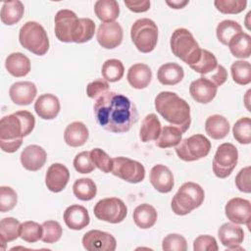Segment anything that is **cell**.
I'll return each instance as SVG.
<instances>
[{"mask_svg": "<svg viewBox=\"0 0 251 251\" xmlns=\"http://www.w3.org/2000/svg\"><path fill=\"white\" fill-rule=\"evenodd\" d=\"M93 110L97 123L104 129L115 133L129 130L138 120V112L133 102L115 91H108L98 97Z\"/></svg>", "mask_w": 251, "mask_h": 251, "instance_id": "6da1fadb", "label": "cell"}, {"mask_svg": "<svg viewBox=\"0 0 251 251\" xmlns=\"http://www.w3.org/2000/svg\"><path fill=\"white\" fill-rule=\"evenodd\" d=\"M35 119L25 110L5 116L0 121V147L4 152L14 153L23 143V137L33 130Z\"/></svg>", "mask_w": 251, "mask_h": 251, "instance_id": "7a4b0ae2", "label": "cell"}, {"mask_svg": "<svg viewBox=\"0 0 251 251\" xmlns=\"http://www.w3.org/2000/svg\"><path fill=\"white\" fill-rule=\"evenodd\" d=\"M155 109L165 121L185 132L191 124L188 103L172 91H162L155 97Z\"/></svg>", "mask_w": 251, "mask_h": 251, "instance_id": "3957f363", "label": "cell"}, {"mask_svg": "<svg viewBox=\"0 0 251 251\" xmlns=\"http://www.w3.org/2000/svg\"><path fill=\"white\" fill-rule=\"evenodd\" d=\"M170 45L173 54L189 66L197 63L201 56L199 44L186 28H176L171 36Z\"/></svg>", "mask_w": 251, "mask_h": 251, "instance_id": "277c9868", "label": "cell"}, {"mask_svg": "<svg viewBox=\"0 0 251 251\" xmlns=\"http://www.w3.org/2000/svg\"><path fill=\"white\" fill-rule=\"evenodd\" d=\"M205 192L203 188L195 182L183 183L172 199L171 207L173 212L178 216H184L200 207L204 201Z\"/></svg>", "mask_w": 251, "mask_h": 251, "instance_id": "5b68a950", "label": "cell"}, {"mask_svg": "<svg viewBox=\"0 0 251 251\" xmlns=\"http://www.w3.org/2000/svg\"><path fill=\"white\" fill-rule=\"evenodd\" d=\"M21 45L29 52L43 56L49 49V38L44 27L37 22L29 21L24 24L19 32Z\"/></svg>", "mask_w": 251, "mask_h": 251, "instance_id": "8992f818", "label": "cell"}, {"mask_svg": "<svg viewBox=\"0 0 251 251\" xmlns=\"http://www.w3.org/2000/svg\"><path fill=\"white\" fill-rule=\"evenodd\" d=\"M130 37L138 51L152 52L158 42V27L154 21L148 18L138 19L130 28Z\"/></svg>", "mask_w": 251, "mask_h": 251, "instance_id": "52a82bcc", "label": "cell"}, {"mask_svg": "<svg viewBox=\"0 0 251 251\" xmlns=\"http://www.w3.org/2000/svg\"><path fill=\"white\" fill-rule=\"evenodd\" d=\"M211 150L210 140L203 134H193L182 139L176 146V153L185 162H193L206 157Z\"/></svg>", "mask_w": 251, "mask_h": 251, "instance_id": "ba28073f", "label": "cell"}, {"mask_svg": "<svg viewBox=\"0 0 251 251\" xmlns=\"http://www.w3.org/2000/svg\"><path fill=\"white\" fill-rule=\"evenodd\" d=\"M93 213L100 221L110 224H119L126 219L127 208L120 198L110 197L99 200L93 208Z\"/></svg>", "mask_w": 251, "mask_h": 251, "instance_id": "9c48e42d", "label": "cell"}, {"mask_svg": "<svg viewBox=\"0 0 251 251\" xmlns=\"http://www.w3.org/2000/svg\"><path fill=\"white\" fill-rule=\"evenodd\" d=\"M237 148L228 142L221 144L213 159V172L220 178L227 177L237 165Z\"/></svg>", "mask_w": 251, "mask_h": 251, "instance_id": "30bf717a", "label": "cell"}, {"mask_svg": "<svg viewBox=\"0 0 251 251\" xmlns=\"http://www.w3.org/2000/svg\"><path fill=\"white\" fill-rule=\"evenodd\" d=\"M111 173L130 183H138L145 177V168L138 161L126 157L113 158Z\"/></svg>", "mask_w": 251, "mask_h": 251, "instance_id": "8fae6325", "label": "cell"}, {"mask_svg": "<svg viewBox=\"0 0 251 251\" xmlns=\"http://www.w3.org/2000/svg\"><path fill=\"white\" fill-rule=\"evenodd\" d=\"M78 18L71 10L63 9L57 12L54 18L56 37L62 42H74V36L78 26Z\"/></svg>", "mask_w": 251, "mask_h": 251, "instance_id": "7c38bea8", "label": "cell"}, {"mask_svg": "<svg viewBox=\"0 0 251 251\" xmlns=\"http://www.w3.org/2000/svg\"><path fill=\"white\" fill-rule=\"evenodd\" d=\"M225 213L231 223L246 225L250 228L251 203L249 200L240 197L231 198L226 204Z\"/></svg>", "mask_w": 251, "mask_h": 251, "instance_id": "4fadbf2b", "label": "cell"}, {"mask_svg": "<svg viewBox=\"0 0 251 251\" xmlns=\"http://www.w3.org/2000/svg\"><path fill=\"white\" fill-rule=\"evenodd\" d=\"M82 245L88 251H114L117 241L111 233L92 229L83 235Z\"/></svg>", "mask_w": 251, "mask_h": 251, "instance_id": "5bb4252c", "label": "cell"}, {"mask_svg": "<svg viewBox=\"0 0 251 251\" xmlns=\"http://www.w3.org/2000/svg\"><path fill=\"white\" fill-rule=\"evenodd\" d=\"M123 27L117 22L103 23L98 26L96 38L100 46L105 49H114L123 41Z\"/></svg>", "mask_w": 251, "mask_h": 251, "instance_id": "9a60e30c", "label": "cell"}, {"mask_svg": "<svg viewBox=\"0 0 251 251\" xmlns=\"http://www.w3.org/2000/svg\"><path fill=\"white\" fill-rule=\"evenodd\" d=\"M70 179V172L66 166L60 163L52 164L45 175V184L52 192L62 191L68 184Z\"/></svg>", "mask_w": 251, "mask_h": 251, "instance_id": "2e32d148", "label": "cell"}, {"mask_svg": "<svg viewBox=\"0 0 251 251\" xmlns=\"http://www.w3.org/2000/svg\"><path fill=\"white\" fill-rule=\"evenodd\" d=\"M23 167L30 172H36L40 170L46 162V151L39 145L32 144L26 146L20 156Z\"/></svg>", "mask_w": 251, "mask_h": 251, "instance_id": "e0dca14e", "label": "cell"}, {"mask_svg": "<svg viewBox=\"0 0 251 251\" xmlns=\"http://www.w3.org/2000/svg\"><path fill=\"white\" fill-rule=\"evenodd\" d=\"M218 87L209 79L199 77L193 80L189 86V93L191 97L198 103H210L217 94Z\"/></svg>", "mask_w": 251, "mask_h": 251, "instance_id": "ac0fdd59", "label": "cell"}, {"mask_svg": "<svg viewBox=\"0 0 251 251\" xmlns=\"http://www.w3.org/2000/svg\"><path fill=\"white\" fill-rule=\"evenodd\" d=\"M37 88L31 81H18L11 85L9 96L11 100L21 106L29 105L35 98Z\"/></svg>", "mask_w": 251, "mask_h": 251, "instance_id": "d6986e66", "label": "cell"}, {"mask_svg": "<svg viewBox=\"0 0 251 251\" xmlns=\"http://www.w3.org/2000/svg\"><path fill=\"white\" fill-rule=\"evenodd\" d=\"M150 182L152 186L161 193L170 192L174 185V176L171 170L161 164L155 165L150 171Z\"/></svg>", "mask_w": 251, "mask_h": 251, "instance_id": "ffe728a7", "label": "cell"}, {"mask_svg": "<svg viewBox=\"0 0 251 251\" xmlns=\"http://www.w3.org/2000/svg\"><path fill=\"white\" fill-rule=\"evenodd\" d=\"M60 109L61 105L58 97L51 93L40 95L34 103L35 113L43 120L55 119L58 116Z\"/></svg>", "mask_w": 251, "mask_h": 251, "instance_id": "44dd1931", "label": "cell"}, {"mask_svg": "<svg viewBox=\"0 0 251 251\" xmlns=\"http://www.w3.org/2000/svg\"><path fill=\"white\" fill-rule=\"evenodd\" d=\"M66 226L74 230H80L89 225L88 211L81 205L69 206L63 215Z\"/></svg>", "mask_w": 251, "mask_h": 251, "instance_id": "7402d4cb", "label": "cell"}, {"mask_svg": "<svg viewBox=\"0 0 251 251\" xmlns=\"http://www.w3.org/2000/svg\"><path fill=\"white\" fill-rule=\"evenodd\" d=\"M220 242L229 249L233 246L240 245L244 239L243 228L233 223L223 224L218 230Z\"/></svg>", "mask_w": 251, "mask_h": 251, "instance_id": "603a6c76", "label": "cell"}, {"mask_svg": "<svg viewBox=\"0 0 251 251\" xmlns=\"http://www.w3.org/2000/svg\"><path fill=\"white\" fill-rule=\"evenodd\" d=\"M126 78L131 87L135 89H143L146 88L151 81L152 71L149 66L137 63L128 69Z\"/></svg>", "mask_w": 251, "mask_h": 251, "instance_id": "cb8c5ba5", "label": "cell"}, {"mask_svg": "<svg viewBox=\"0 0 251 251\" xmlns=\"http://www.w3.org/2000/svg\"><path fill=\"white\" fill-rule=\"evenodd\" d=\"M30 60L21 52L11 53L5 61L6 70L16 77L25 76L30 72Z\"/></svg>", "mask_w": 251, "mask_h": 251, "instance_id": "d4e9b609", "label": "cell"}, {"mask_svg": "<svg viewBox=\"0 0 251 251\" xmlns=\"http://www.w3.org/2000/svg\"><path fill=\"white\" fill-rule=\"evenodd\" d=\"M89 132L81 122H73L67 126L64 132L65 142L71 147L82 146L88 139Z\"/></svg>", "mask_w": 251, "mask_h": 251, "instance_id": "484cf974", "label": "cell"}, {"mask_svg": "<svg viewBox=\"0 0 251 251\" xmlns=\"http://www.w3.org/2000/svg\"><path fill=\"white\" fill-rule=\"evenodd\" d=\"M184 72L176 63H166L157 72V78L163 85H175L182 80Z\"/></svg>", "mask_w": 251, "mask_h": 251, "instance_id": "4316f807", "label": "cell"}, {"mask_svg": "<svg viewBox=\"0 0 251 251\" xmlns=\"http://www.w3.org/2000/svg\"><path fill=\"white\" fill-rule=\"evenodd\" d=\"M157 217L158 215L156 209L147 203L138 205L132 214L134 224L142 229L152 227L157 221Z\"/></svg>", "mask_w": 251, "mask_h": 251, "instance_id": "83f0119b", "label": "cell"}, {"mask_svg": "<svg viewBox=\"0 0 251 251\" xmlns=\"http://www.w3.org/2000/svg\"><path fill=\"white\" fill-rule=\"evenodd\" d=\"M205 130L213 139H223L229 132V123L222 115H212L205 122Z\"/></svg>", "mask_w": 251, "mask_h": 251, "instance_id": "f1b7e54d", "label": "cell"}, {"mask_svg": "<svg viewBox=\"0 0 251 251\" xmlns=\"http://www.w3.org/2000/svg\"><path fill=\"white\" fill-rule=\"evenodd\" d=\"M94 12L101 22L112 23L120 15V6L116 0H98L94 4Z\"/></svg>", "mask_w": 251, "mask_h": 251, "instance_id": "f546056e", "label": "cell"}, {"mask_svg": "<svg viewBox=\"0 0 251 251\" xmlns=\"http://www.w3.org/2000/svg\"><path fill=\"white\" fill-rule=\"evenodd\" d=\"M161 123L157 116L153 113L145 116L141 123L139 136L142 142H149L156 140L161 132Z\"/></svg>", "mask_w": 251, "mask_h": 251, "instance_id": "4dcf8cb0", "label": "cell"}, {"mask_svg": "<svg viewBox=\"0 0 251 251\" xmlns=\"http://www.w3.org/2000/svg\"><path fill=\"white\" fill-rule=\"evenodd\" d=\"M24 4L19 1L4 2L1 8V21L6 25H13L21 21L24 16Z\"/></svg>", "mask_w": 251, "mask_h": 251, "instance_id": "1f68e13d", "label": "cell"}, {"mask_svg": "<svg viewBox=\"0 0 251 251\" xmlns=\"http://www.w3.org/2000/svg\"><path fill=\"white\" fill-rule=\"evenodd\" d=\"M230 53L240 59H246L251 54V37L246 32H240L236 34L228 43Z\"/></svg>", "mask_w": 251, "mask_h": 251, "instance_id": "d6a6232c", "label": "cell"}, {"mask_svg": "<svg viewBox=\"0 0 251 251\" xmlns=\"http://www.w3.org/2000/svg\"><path fill=\"white\" fill-rule=\"evenodd\" d=\"M21 223L19 220L8 217L4 218L0 222V241L2 244V249H5V245L8 242L14 241L20 236Z\"/></svg>", "mask_w": 251, "mask_h": 251, "instance_id": "836d02e7", "label": "cell"}, {"mask_svg": "<svg viewBox=\"0 0 251 251\" xmlns=\"http://www.w3.org/2000/svg\"><path fill=\"white\" fill-rule=\"evenodd\" d=\"M181 130L174 126H165L162 127L159 137L156 139V146L160 148H170L178 145L181 141Z\"/></svg>", "mask_w": 251, "mask_h": 251, "instance_id": "e575fe53", "label": "cell"}, {"mask_svg": "<svg viewBox=\"0 0 251 251\" xmlns=\"http://www.w3.org/2000/svg\"><path fill=\"white\" fill-rule=\"evenodd\" d=\"M242 32L241 25L232 20H225L218 24L216 34L219 41L224 45H228L229 41L238 33Z\"/></svg>", "mask_w": 251, "mask_h": 251, "instance_id": "d590c367", "label": "cell"}, {"mask_svg": "<svg viewBox=\"0 0 251 251\" xmlns=\"http://www.w3.org/2000/svg\"><path fill=\"white\" fill-rule=\"evenodd\" d=\"M73 192L77 199L81 201H89L95 197L97 187L91 178L82 177L75 181L73 185Z\"/></svg>", "mask_w": 251, "mask_h": 251, "instance_id": "8d00e7d4", "label": "cell"}, {"mask_svg": "<svg viewBox=\"0 0 251 251\" xmlns=\"http://www.w3.org/2000/svg\"><path fill=\"white\" fill-rule=\"evenodd\" d=\"M101 74L106 81L116 82L123 77L125 74V67L122 61L118 59H109L104 62Z\"/></svg>", "mask_w": 251, "mask_h": 251, "instance_id": "74e56055", "label": "cell"}, {"mask_svg": "<svg viewBox=\"0 0 251 251\" xmlns=\"http://www.w3.org/2000/svg\"><path fill=\"white\" fill-rule=\"evenodd\" d=\"M232 79L239 85H246L251 82V66L247 61L239 60L230 66Z\"/></svg>", "mask_w": 251, "mask_h": 251, "instance_id": "f35d334b", "label": "cell"}, {"mask_svg": "<svg viewBox=\"0 0 251 251\" xmlns=\"http://www.w3.org/2000/svg\"><path fill=\"white\" fill-rule=\"evenodd\" d=\"M218 65L219 64H218L217 58L212 52L206 49H201V56L198 62L189 67L196 73H199L202 75H204L214 71Z\"/></svg>", "mask_w": 251, "mask_h": 251, "instance_id": "ab89813d", "label": "cell"}, {"mask_svg": "<svg viewBox=\"0 0 251 251\" xmlns=\"http://www.w3.org/2000/svg\"><path fill=\"white\" fill-rule=\"evenodd\" d=\"M42 233V225H39L36 222L26 221L21 225L20 237L28 243H34L41 239Z\"/></svg>", "mask_w": 251, "mask_h": 251, "instance_id": "60d3db41", "label": "cell"}, {"mask_svg": "<svg viewBox=\"0 0 251 251\" xmlns=\"http://www.w3.org/2000/svg\"><path fill=\"white\" fill-rule=\"evenodd\" d=\"M234 139L240 144H249L251 142V120L248 117L240 118L232 127Z\"/></svg>", "mask_w": 251, "mask_h": 251, "instance_id": "b9f144b4", "label": "cell"}, {"mask_svg": "<svg viewBox=\"0 0 251 251\" xmlns=\"http://www.w3.org/2000/svg\"><path fill=\"white\" fill-rule=\"evenodd\" d=\"M95 32V23L89 18H81L78 20V26L74 36V42L84 43L89 41Z\"/></svg>", "mask_w": 251, "mask_h": 251, "instance_id": "7bdbcfd3", "label": "cell"}, {"mask_svg": "<svg viewBox=\"0 0 251 251\" xmlns=\"http://www.w3.org/2000/svg\"><path fill=\"white\" fill-rule=\"evenodd\" d=\"M43 233L41 240L44 243H55L57 242L63 233L61 225L56 221H46L42 224Z\"/></svg>", "mask_w": 251, "mask_h": 251, "instance_id": "ee69618b", "label": "cell"}, {"mask_svg": "<svg viewBox=\"0 0 251 251\" xmlns=\"http://www.w3.org/2000/svg\"><path fill=\"white\" fill-rule=\"evenodd\" d=\"M90 158L92 163L96 168L102 171L105 174H108L112 171L113 168V159L102 149L94 148L90 151Z\"/></svg>", "mask_w": 251, "mask_h": 251, "instance_id": "f6af8a7d", "label": "cell"}, {"mask_svg": "<svg viewBox=\"0 0 251 251\" xmlns=\"http://www.w3.org/2000/svg\"><path fill=\"white\" fill-rule=\"evenodd\" d=\"M214 5L223 14H238L245 10L246 0H216Z\"/></svg>", "mask_w": 251, "mask_h": 251, "instance_id": "bcb514c9", "label": "cell"}, {"mask_svg": "<svg viewBox=\"0 0 251 251\" xmlns=\"http://www.w3.org/2000/svg\"><path fill=\"white\" fill-rule=\"evenodd\" d=\"M162 248L164 251H186L187 242L182 235L177 233H170L164 237Z\"/></svg>", "mask_w": 251, "mask_h": 251, "instance_id": "7dc6e473", "label": "cell"}, {"mask_svg": "<svg viewBox=\"0 0 251 251\" xmlns=\"http://www.w3.org/2000/svg\"><path fill=\"white\" fill-rule=\"evenodd\" d=\"M18 201L16 191L10 186L0 187V212L5 213L12 210Z\"/></svg>", "mask_w": 251, "mask_h": 251, "instance_id": "c3c4849f", "label": "cell"}, {"mask_svg": "<svg viewBox=\"0 0 251 251\" xmlns=\"http://www.w3.org/2000/svg\"><path fill=\"white\" fill-rule=\"evenodd\" d=\"M73 164L75 171L79 174H89L95 169L90 158V151H82L76 154Z\"/></svg>", "mask_w": 251, "mask_h": 251, "instance_id": "681fc988", "label": "cell"}, {"mask_svg": "<svg viewBox=\"0 0 251 251\" xmlns=\"http://www.w3.org/2000/svg\"><path fill=\"white\" fill-rule=\"evenodd\" d=\"M218 243L215 237L204 234L199 235L193 241V250L194 251H218Z\"/></svg>", "mask_w": 251, "mask_h": 251, "instance_id": "f907efd6", "label": "cell"}, {"mask_svg": "<svg viewBox=\"0 0 251 251\" xmlns=\"http://www.w3.org/2000/svg\"><path fill=\"white\" fill-rule=\"evenodd\" d=\"M109 91V83L105 79L98 78L89 82L86 86V94L89 98L97 99Z\"/></svg>", "mask_w": 251, "mask_h": 251, "instance_id": "816d5d0a", "label": "cell"}, {"mask_svg": "<svg viewBox=\"0 0 251 251\" xmlns=\"http://www.w3.org/2000/svg\"><path fill=\"white\" fill-rule=\"evenodd\" d=\"M250 173L251 168L245 167L241 169L235 176V185L239 191L244 193L251 192V184H250Z\"/></svg>", "mask_w": 251, "mask_h": 251, "instance_id": "f5cc1de1", "label": "cell"}, {"mask_svg": "<svg viewBox=\"0 0 251 251\" xmlns=\"http://www.w3.org/2000/svg\"><path fill=\"white\" fill-rule=\"evenodd\" d=\"M201 76L206 79H209L218 87V86H221L222 84H224L226 82V80L227 79V72L222 65H218L214 71H212L211 73H209L207 75H201Z\"/></svg>", "mask_w": 251, "mask_h": 251, "instance_id": "db71d44e", "label": "cell"}, {"mask_svg": "<svg viewBox=\"0 0 251 251\" xmlns=\"http://www.w3.org/2000/svg\"><path fill=\"white\" fill-rule=\"evenodd\" d=\"M125 5L133 13H143L149 10L150 1L138 0V1H125Z\"/></svg>", "mask_w": 251, "mask_h": 251, "instance_id": "11a10c76", "label": "cell"}, {"mask_svg": "<svg viewBox=\"0 0 251 251\" xmlns=\"http://www.w3.org/2000/svg\"><path fill=\"white\" fill-rule=\"evenodd\" d=\"M189 3L187 0H173V1H166V4L170 6L172 9H182Z\"/></svg>", "mask_w": 251, "mask_h": 251, "instance_id": "9f6ffc18", "label": "cell"}]
</instances>
